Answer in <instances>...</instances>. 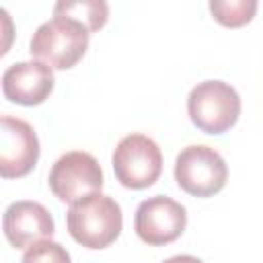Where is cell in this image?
<instances>
[{
    "mask_svg": "<svg viewBox=\"0 0 263 263\" xmlns=\"http://www.w3.org/2000/svg\"><path fill=\"white\" fill-rule=\"evenodd\" d=\"M66 224L70 236L78 245L86 249H105L121 234L123 216L113 197L92 193L70 205Z\"/></svg>",
    "mask_w": 263,
    "mask_h": 263,
    "instance_id": "cell-1",
    "label": "cell"
},
{
    "mask_svg": "<svg viewBox=\"0 0 263 263\" xmlns=\"http://www.w3.org/2000/svg\"><path fill=\"white\" fill-rule=\"evenodd\" d=\"M90 31L76 18L53 16L37 27L31 37L29 51L39 62L55 70H68L76 66L88 49Z\"/></svg>",
    "mask_w": 263,
    "mask_h": 263,
    "instance_id": "cell-2",
    "label": "cell"
},
{
    "mask_svg": "<svg viewBox=\"0 0 263 263\" xmlns=\"http://www.w3.org/2000/svg\"><path fill=\"white\" fill-rule=\"evenodd\" d=\"M187 113L197 129L205 134H224L238 121L240 97L228 82L203 80L191 88Z\"/></svg>",
    "mask_w": 263,
    "mask_h": 263,
    "instance_id": "cell-3",
    "label": "cell"
},
{
    "mask_svg": "<svg viewBox=\"0 0 263 263\" xmlns=\"http://www.w3.org/2000/svg\"><path fill=\"white\" fill-rule=\"evenodd\" d=\"M175 181L189 195L212 197L224 189L228 181V166L214 148L193 144L177 154Z\"/></svg>",
    "mask_w": 263,
    "mask_h": 263,
    "instance_id": "cell-4",
    "label": "cell"
},
{
    "mask_svg": "<svg viewBox=\"0 0 263 263\" xmlns=\"http://www.w3.org/2000/svg\"><path fill=\"white\" fill-rule=\"evenodd\" d=\"M115 179L127 189H146L162 173V152L158 144L144 134H129L113 150Z\"/></svg>",
    "mask_w": 263,
    "mask_h": 263,
    "instance_id": "cell-5",
    "label": "cell"
},
{
    "mask_svg": "<svg viewBox=\"0 0 263 263\" xmlns=\"http://www.w3.org/2000/svg\"><path fill=\"white\" fill-rule=\"evenodd\" d=\"M49 189L64 203H76L86 195L101 193L103 171L97 158L82 150L62 154L49 171Z\"/></svg>",
    "mask_w": 263,
    "mask_h": 263,
    "instance_id": "cell-6",
    "label": "cell"
},
{
    "mask_svg": "<svg viewBox=\"0 0 263 263\" xmlns=\"http://www.w3.org/2000/svg\"><path fill=\"white\" fill-rule=\"evenodd\" d=\"M187 226V212L185 208L166 197V195H154L144 199L134 216V228L140 240L152 247L168 245L177 240Z\"/></svg>",
    "mask_w": 263,
    "mask_h": 263,
    "instance_id": "cell-7",
    "label": "cell"
},
{
    "mask_svg": "<svg viewBox=\"0 0 263 263\" xmlns=\"http://www.w3.org/2000/svg\"><path fill=\"white\" fill-rule=\"evenodd\" d=\"M39 138L25 119L0 117V175L4 179L29 175L39 160Z\"/></svg>",
    "mask_w": 263,
    "mask_h": 263,
    "instance_id": "cell-8",
    "label": "cell"
},
{
    "mask_svg": "<svg viewBox=\"0 0 263 263\" xmlns=\"http://www.w3.org/2000/svg\"><path fill=\"white\" fill-rule=\"evenodd\" d=\"M53 68L39 60L16 62L2 74V95L10 103L33 107L41 105L53 90Z\"/></svg>",
    "mask_w": 263,
    "mask_h": 263,
    "instance_id": "cell-9",
    "label": "cell"
},
{
    "mask_svg": "<svg viewBox=\"0 0 263 263\" xmlns=\"http://www.w3.org/2000/svg\"><path fill=\"white\" fill-rule=\"evenodd\" d=\"M2 230L14 249H29L31 245L47 240L53 234V218L45 205L21 199L4 210Z\"/></svg>",
    "mask_w": 263,
    "mask_h": 263,
    "instance_id": "cell-10",
    "label": "cell"
},
{
    "mask_svg": "<svg viewBox=\"0 0 263 263\" xmlns=\"http://www.w3.org/2000/svg\"><path fill=\"white\" fill-rule=\"evenodd\" d=\"M55 16H70L80 21L90 33L105 27L109 18V6L103 0H78V2H58L53 6Z\"/></svg>",
    "mask_w": 263,
    "mask_h": 263,
    "instance_id": "cell-11",
    "label": "cell"
},
{
    "mask_svg": "<svg viewBox=\"0 0 263 263\" xmlns=\"http://www.w3.org/2000/svg\"><path fill=\"white\" fill-rule=\"evenodd\" d=\"M210 12L224 27H242L255 16L257 2L255 0H212Z\"/></svg>",
    "mask_w": 263,
    "mask_h": 263,
    "instance_id": "cell-12",
    "label": "cell"
},
{
    "mask_svg": "<svg viewBox=\"0 0 263 263\" xmlns=\"http://www.w3.org/2000/svg\"><path fill=\"white\" fill-rule=\"evenodd\" d=\"M21 263H72V259H70V253L60 242H53L47 238L25 249Z\"/></svg>",
    "mask_w": 263,
    "mask_h": 263,
    "instance_id": "cell-13",
    "label": "cell"
},
{
    "mask_svg": "<svg viewBox=\"0 0 263 263\" xmlns=\"http://www.w3.org/2000/svg\"><path fill=\"white\" fill-rule=\"evenodd\" d=\"M164 263H203V261L197 259V257H193V255H175V257L166 259Z\"/></svg>",
    "mask_w": 263,
    "mask_h": 263,
    "instance_id": "cell-14",
    "label": "cell"
}]
</instances>
